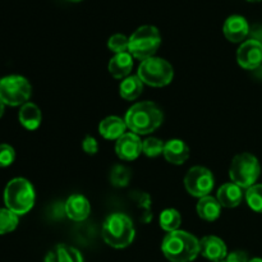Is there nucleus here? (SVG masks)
Returning <instances> with one entry per match:
<instances>
[{
    "label": "nucleus",
    "mask_w": 262,
    "mask_h": 262,
    "mask_svg": "<svg viewBox=\"0 0 262 262\" xmlns=\"http://www.w3.org/2000/svg\"><path fill=\"white\" fill-rule=\"evenodd\" d=\"M161 250L170 262H191L199 256L200 241L188 232L176 230L164 238Z\"/></svg>",
    "instance_id": "f257e3e1"
},
{
    "label": "nucleus",
    "mask_w": 262,
    "mask_h": 262,
    "mask_svg": "<svg viewBox=\"0 0 262 262\" xmlns=\"http://www.w3.org/2000/svg\"><path fill=\"white\" fill-rule=\"evenodd\" d=\"M163 112L156 104L143 101L135 104L125 114V124L136 135H148L163 123Z\"/></svg>",
    "instance_id": "f03ea898"
},
{
    "label": "nucleus",
    "mask_w": 262,
    "mask_h": 262,
    "mask_svg": "<svg viewBox=\"0 0 262 262\" xmlns=\"http://www.w3.org/2000/svg\"><path fill=\"white\" fill-rule=\"evenodd\" d=\"M135 225L125 214L109 215L102 224V238L113 248H125L135 239Z\"/></svg>",
    "instance_id": "7ed1b4c3"
},
{
    "label": "nucleus",
    "mask_w": 262,
    "mask_h": 262,
    "mask_svg": "<svg viewBox=\"0 0 262 262\" xmlns=\"http://www.w3.org/2000/svg\"><path fill=\"white\" fill-rule=\"evenodd\" d=\"M7 209L17 215H25L35 204V189L25 178H14L7 184L4 191Z\"/></svg>",
    "instance_id": "20e7f679"
},
{
    "label": "nucleus",
    "mask_w": 262,
    "mask_h": 262,
    "mask_svg": "<svg viewBox=\"0 0 262 262\" xmlns=\"http://www.w3.org/2000/svg\"><path fill=\"white\" fill-rule=\"evenodd\" d=\"M261 165L258 159L250 152H243L235 156L230 164L229 176L232 183L241 188H250L255 186L260 178Z\"/></svg>",
    "instance_id": "39448f33"
},
{
    "label": "nucleus",
    "mask_w": 262,
    "mask_h": 262,
    "mask_svg": "<svg viewBox=\"0 0 262 262\" xmlns=\"http://www.w3.org/2000/svg\"><path fill=\"white\" fill-rule=\"evenodd\" d=\"M161 43V36L155 26H142L137 28L129 37L128 51L140 60L152 58Z\"/></svg>",
    "instance_id": "423d86ee"
},
{
    "label": "nucleus",
    "mask_w": 262,
    "mask_h": 262,
    "mask_svg": "<svg viewBox=\"0 0 262 262\" xmlns=\"http://www.w3.org/2000/svg\"><path fill=\"white\" fill-rule=\"evenodd\" d=\"M138 77L143 83L152 87H164L173 81V67L161 58H148L138 67Z\"/></svg>",
    "instance_id": "0eeeda50"
},
{
    "label": "nucleus",
    "mask_w": 262,
    "mask_h": 262,
    "mask_svg": "<svg viewBox=\"0 0 262 262\" xmlns=\"http://www.w3.org/2000/svg\"><path fill=\"white\" fill-rule=\"evenodd\" d=\"M31 96V84L22 76H8L0 81V99L5 105H25Z\"/></svg>",
    "instance_id": "6e6552de"
},
{
    "label": "nucleus",
    "mask_w": 262,
    "mask_h": 262,
    "mask_svg": "<svg viewBox=\"0 0 262 262\" xmlns=\"http://www.w3.org/2000/svg\"><path fill=\"white\" fill-rule=\"evenodd\" d=\"M184 186L187 192L193 197L209 196L214 188V177L209 169L204 166H194L184 177Z\"/></svg>",
    "instance_id": "1a4fd4ad"
},
{
    "label": "nucleus",
    "mask_w": 262,
    "mask_h": 262,
    "mask_svg": "<svg viewBox=\"0 0 262 262\" xmlns=\"http://www.w3.org/2000/svg\"><path fill=\"white\" fill-rule=\"evenodd\" d=\"M237 60L242 68L257 69L262 64V42L257 38H250L239 46L237 51Z\"/></svg>",
    "instance_id": "9d476101"
},
{
    "label": "nucleus",
    "mask_w": 262,
    "mask_h": 262,
    "mask_svg": "<svg viewBox=\"0 0 262 262\" xmlns=\"http://www.w3.org/2000/svg\"><path fill=\"white\" fill-rule=\"evenodd\" d=\"M115 152L122 160H136L142 152V142L136 133H124L119 140H117Z\"/></svg>",
    "instance_id": "9b49d317"
},
{
    "label": "nucleus",
    "mask_w": 262,
    "mask_h": 262,
    "mask_svg": "<svg viewBox=\"0 0 262 262\" xmlns=\"http://www.w3.org/2000/svg\"><path fill=\"white\" fill-rule=\"evenodd\" d=\"M250 25L247 19L242 15H230L227 18L223 26L224 36L230 42H242L248 35H250Z\"/></svg>",
    "instance_id": "f8f14e48"
},
{
    "label": "nucleus",
    "mask_w": 262,
    "mask_h": 262,
    "mask_svg": "<svg viewBox=\"0 0 262 262\" xmlns=\"http://www.w3.org/2000/svg\"><path fill=\"white\" fill-rule=\"evenodd\" d=\"M200 253L207 260L217 262L227 258L228 250L224 241L214 235H207L200 241Z\"/></svg>",
    "instance_id": "ddd939ff"
},
{
    "label": "nucleus",
    "mask_w": 262,
    "mask_h": 262,
    "mask_svg": "<svg viewBox=\"0 0 262 262\" xmlns=\"http://www.w3.org/2000/svg\"><path fill=\"white\" fill-rule=\"evenodd\" d=\"M66 214L67 216L74 222H83L89 217L91 206L89 200L82 194H72L66 202Z\"/></svg>",
    "instance_id": "4468645a"
},
{
    "label": "nucleus",
    "mask_w": 262,
    "mask_h": 262,
    "mask_svg": "<svg viewBox=\"0 0 262 262\" xmlns=\"http://www.w3.org/2000/svg\"><path fill=\"white\" fill-rule=\"evenodd\" d=\"M164 158L174 165H182L189 156V148L182 140H170L164 146Z\"/></svg>",
    "instance_id": "2eb2a0df"
},
{
    "label": "nucleus",
    "mask_w": 262,
    "mask_h": 262,
    "mask_svg": "<svg viewBox=\"0 0 262 262\" xmlns=\"http://www.w3.org/2000/svg\"><path fill=\"white\" fill-rule=\"evenodd\" d=\"M243 200V192L239 186L234 183H225L217 191V201L222 206L228 207V209H233L237 207L238 205L242 202Z\"/></svg>",
    "instance_id": "dca6fc26"
},
{
    "label": "nucleus",
    "mask_w": 262,
    "mask_h": 262,
    "mask_svg": "<svg viewBox=\"0 0 262 262\" xmlns=\"http://www.w3.org/2000/svg\"><path fill=\"white\" fill-rule=\"evenodd\" d=\"M133 68V56L129 51L115 54L109 61V72L114 78H127Z\"/></svg>",
    "instance_id": "f3484780"
},
{
    "label": "nucleus",
    "mask_w": 262,
    "mask_h": 262,
    "mask_svg": "<svg viewBox=\"0 0 262 262\" xmlns=\"http://www.w3.org/2000/svg\"><path fill=\"white\" fill-rule=\"evenodd\" d=\"M125 120L118 117H107L101 120L99 125V132L106 140H119L127 129Z\"/></svg>",
    "instance_id": "a211bd4d"
},
{
    "label": "nucleus",
    "mask_w": 262,
    "mask_h": 262,
    "mask_svg": "<svg viewBox=\"0 0 262 262\" xmlns=\"http://www.w3.org/2000/svg\"><path fill=\"white\" fill-rule=\"evenodd\" d=\"M45 262H83L81 252L67 245H58L46 255Z\"/></svg>",
    "instance_id": "6ab92c4d"
},
{
    "label": "nucleus",
    "mask_w": 262,
    "mask_h": 262,
    "mask_svg": "<svg viewBox=\"0 0 262 262\" xmlns=\"http://www.w3.org/2000/svg\"><path fill=\"white\" fill-rule=\"evenodd\" d=\"M41 110L38 109L37 105L32 102H26L22 105L19 110V122L26 129L33 130L40 127L41 124Z\"/></svg>",
    "instance_id": "aec40b11"
},
{
    "label": "nucleus",
    "mask_w": 262,
    "mask_h": 262,
    "mask_svg": "<svg viewBox=\"0 0 262 262\" xmlns=\"http://www.w3.org/2000/svg\"><path fill=\"white\" fill-rule=\"evenodd\" d=\"M197 212L200 217L206 222H214L220 216L222 212V205L219 204L217 199H214L211 196H205L200 199L197 204Z\"/></svg>",
    "instance_id": "412c9836"
},
{
    "label": "nucleus",
    "mask_w": 262,
    "mask_h": 262,
    "mask_svg": "<svg viewBox=\"0 0 262 262\" xmlns=\"http://www.w3.org/2000/svg\"><path fill=\"white\" fill-rule=\"evenodd\" d=\"M143 91V82L138 76L127 77L122 81L119 86V94L123 99L132 101L136 100Z\"/></svg>",
    "instance_id": "4be33fe9"
},
{
    "label": "nucleus",
    "mask_w": 262,
    "mask_h": 262,
    "mask_svg": "<svg viewBox=\"0 0 262 262\" xmlns=\"http://www.w3.org/2000/svg\"><path fill=\"white\" fill-rule=\"evenodd\" d=\"M182 217L177 210L166 209L160 214V227L165 232H176L181 227Z\"/></svg>",
    "instance_id": "5701e85b"
},
{
    "label": "nucleus",
    "mask_w": 262,
    "mask_h": 262,
    "mask_svg": "<svg viewBox=\"0 0 262 262\" xmlns=\"http://www.w3.org/2000/svg\"><path fill=\"white\" fill-rule=\"evenodd\" d=\"M18 225V215L9 209H0V235L13 232Z\"/></svg>",
    "instance_id": "b1692460"
},
{
    "label": "nucleus",
    "mask_w": 262,
    "mask_h": 262,
    "mask_svg": "<svg viewBox=\"0 0 262 262\" xmlns=\"http://www.w3.org/2000/svg\"><path fill=\"white\" fill-rule=\"evenodd\" d=\"M246 201L253 211L262 214V184H255L247 189Z\"/></svg>",
    "instance_id": "393cba45"
},
{
    "label": "nucleus",
    "mask_w": 262,
    "mask_h": 262,
    "mask_svg": "<svg viewBox=\"0 0 262 262\" xmlns=\"http://www.w3.org/2000/svg\"><path fill=\"white\" fill-rule=\"evenodd\" d=\"M130 179L129 169L123 165H115L110 173V181L115 187H125L128 186Z\"/></svg>",
    "instance_id": "a878e982"
},
{
    "label": "nucleus",
    "mask_w": 262,
    "mask_h": 262,
    "mask_svg": "<svg viewBox=\"0 0 262 262\" xmlns=\"http://www.w3.org/2000/svg\"><path fill=\"white\" fill-rule=\"evenodd\" d=\"M164 146L165 143L159 138H147L142 142V152L148 158H156L164 152Z\"/></svg>",
    "instance_id": "bb28decb"
},
{
    "label": "nucleus",
    "mask_w": 262,
    "mask_h": 262,
    "mask_svg": "<svg viewBox=\"0 0 262 262\" xmlns=\"http://www.w3.org/2000/svg\"><path fill=\"white\" fill-rule=\"evenodd\" d=\"M128 46H129V38L125 37L122 33L113 35L112 37L109 38V41H107V48L112 51H114L115 54L127 53Z\"/></svg>",
    "instance_id": "cd10ccee"
},
{
    "label": "nucleus",
    "mask_w": 262,
    "mask_h": 262,
    "mask_svg": "<svg viewBox=\"0 0 262 262\" xmlns=\"http://www.w3.org/2000/svg\"><path fill=\"white\" fill-rule=\"evenodd\" d=\"M15 159V151L12 146L9 145H0V168L12 165Z\"/></svg>",
    "instance_id": "c85d7f7f"
},
{
    "label": "nucleus",
    "mask_w": 262,
    "mask_h": 262,
    "mask_svg": "<svg viewBox=\"0 0 262 262\" xmlns=\"http://www.w3.org/2000/svg\"><path fill=\"white\" fill-rule=\"evenodd\" d=\"M82 147H83L84 152L89 154V155H95L99 150V145H97V141L95 140L92 136H87L86 138L82 142Z\"/></svg>",
    "instance_id": "c756f323"
},
{
    "label": "nucleus",
    "mask_w": 262,
    "mask_h": 262,
    "mask_svg": "<svg viewBox=\"0 0 262 262\" xmlns=\"http://www.w3.org/2000/svg\"><path fill=\"white\" fill-rule=\"evenodd\" d=\"M138 204H141L140 206L145 209V215L146 219L145 222L148 223L151 219V214H150V197L147 194H138Z\"/></svg>",
    "instance_id": "7c9ffc66"
},
{
    "label": "nucleus",
    "mask_w": 262,
    "mask_h": 262,
    "mask_svg": "<svg viewBox=\"0 0 262 262\" xmlns=\"http://www.w3.org/2000/svg\"><path fill=\"white\" fill-rule=\"evenodd\" d=\"M248 255L243 251H234L229 253L225 258V262H248Z\"/></svg>",
    "instance_id": "2f4dec72"
},
{
    "label": "nucleus",
    "mask_w": 262,
    "mask_h": 262,
    "mask_svg": "<svg viewBox=\"0 0 262 262\" xmlns=\"http://www.w3.org/2000/svg\"><path fill=\"white\" fill-rule=\"evenodd\" d=\"M4 106L5 104L2 101V99H0V118H2L3 114H4Z\"/></svg>",
    "instance_id": "473e14b6"
},
{
    "label": "nucleus",
    "mask_w": 262,
    "mask_h": 262,
    "mask_svg": "<svg viewBox=\"0 0 262 262\" xmlns=\"http://www.w3.org/2000/svg\"><path fill=\"white\" fill-rule=\"evenodd\" d=\"M248 262H262V258H260V257H255V258H251L250 261Z\"/></svg>",
    "instance_id": "72a5a7b5"
},
{
    "label": "nucleus",
    "mask_w": 262,
    "mask_h": 262,
    "mask_svg": "<svg viewBox=\"0 0 262 262\" xmlns=\"http://www.w3.org/2000/svg\"><path fill=\"white\" fill-rule=\"evenodd\" d=\"M68 2H72V3H78V2H82V0H68Z\"/></svg>",
    "instance_id": "f704fd0d"
},
{
    "label": "nucleus",
    "mask_w": 262,
    "mask_h": 262,
    "mask_svg": "<svg viewBox=\"0 0 262 262\" xmlns=\"http://www.w3.org/2000/svg\"><path fill=\"white\" fill-rule=\"evenodd\" d=\"M247 2H251V3H257V2H261V0H247Z\"/></svg>",
    "instance_id": "c9c22d12"
},
{
    "label": "nucleus",
    "mask_w": 262,
    "mask_h": 262,
    "mask_svg": "<svg viewBox=\"0 0 262 262\" xmlns=\"http://www.w3.org/2000/svg\"><path fill=\"white\" fill-rule=\"evenodd\" d=\"M217 262H225V261H217Z\"/></svg>",
    "instance_id": "e433bc0d"
},
{
    "label": "nucleus",
    "mask_w": 262,
    "mask_h": 262,
    "mask_svg": "<svg viewBox=\"0 0 262 262\" xmlns=\"http://www.w3.org/2000/svg\"><path fill=\"white\" fill-rule=\"evenodd\" d=\"M0 81H2V78H0Z\"/></svg>",
    "instance_id": "4c0bfd02"
},
{
    "label": "nucleus",
    "mask_w": 262,
    "mask_h": 262,
    "mask_svg": "<svg viewBox=\"0 0 262 262\" xmlns=\"http://www.w3.org/2000/svg\"><path fill=\"white\" fill-rule=\"evenodd\" d=\"M261 42H262V40H261Z\"/></svg>",
    "instance_id": "58836bf2"
}]
</instances>
